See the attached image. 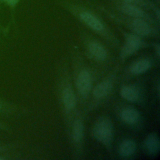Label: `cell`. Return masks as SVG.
Returning <instances> with one entry per match:
<instances>
[{"mask_svg": "<svg viewBox=\"0 0 160 160\" xmlns=\"http://www.w3.org/2000/svg\"><path fill=\"white\" fill-rule=\"evenodd\" d=\"M0 128H3V126L2 125V124L0 123Z\"/></svg>", "mask_w": 160, "mask_h": 160, "instance_id": "cell-19", "label": "cell"}, {"mask_svg": "<svg viewBox=\"0 0 160 160\" xmlns=\"http://www.w3.org/2000/svg\"><path fill=\"white\" fill-rule=\"evenodd\" d=\"M2 150H3V149L2 148H0V152L2 151Z\"/></svg>", "mask_w": 160, "mask_h": 160, "instance_id": "cell-21", "label": "cell"}, {"mask_svg": "<svg viewBox=\"0 0 160 160\" xmlns=\"http://www.w3.org/2000/svg\"><path fill=\"white\" fill-rule=\"evenodd\" d=\"M137 146L136 142L131 139H125L119 145V154L124 158L129 157L134 154L136 151Z\"/></svg>", "mask_w": 160, "mask_h": 160, "instance_id": "cell-7", "label": "cell"}, {"mask_svg": "<svg viewBox=\"0 0 160 160\" xmlns=\"http://www.w3.org/2000/svg\"><path fill=\"white\" fill-rule=\"evenodd\" d=\"M1 108H2V106H1V104H0V110H1Z\"/></svg>", "mask_w": 160, "mask_h": 160, "instance_id": "cell-22", "label": "cell"}, {"mask_svg": "<svg viewBox=\"0 0 160 160\" xmlns=\"http://www.w3.org/2000/svg\"><path fill=\"white\" fill-rule=\"evenodd\" d=\"M159 49H160L159 46H158V47H157V54H158V56H159Z\"/></svg>", "mask_w": 160, "mask_h": 160, "instance_id": "cell-17", "label": "cell"}, {"mask_svg": "<svg viewBox=\"0 0 160 160\" xmlns=\"http://www.w3.org/2000/svg\"><path fill=\"white\" fill-rule=\"evenodd\" d=\"M82 20L86 23L89 27L96 31H101L103 29V26L100 21L92 14L84 12L80 14Z\"/></svg>", "mask_w": 160, "mask_h": 160, "instance_id": "cell-10", "label": "cell"}, {"mask_svg": "<svg viewBox=\"0 0 160 160\" xmlns=\"http://www.w3.org/2000/svg\"><path fill=\"white\" fill-rule=\"evenodd\" d=\"M121 120L128 124H135L139 120V112L132 108H126L123 109L120 114Z\"/></svg>", "mask_w": 160, "mask_h": 160, "instance_id": "cell-4", "label": "cell"}, {"mask_svg": "<svg viewBox=\"0 0 160 160\" xmlns=\"http://www.w3.org/2000/svg\"><path fill=\"white\" fill-rule=\"evenodd\" d=\"M62 101L68 110H72L76 106V97L73 91L69 86H66L62 91Z\"/></svg>", "mask_w": 160, "mask_h": 160, "instance_id": "cell-8", "label": "cell"}, {"mask_svg": "<svg viewBox=\"0 0 160 160\" xmlns=\"http://www.w3.org/2000/svg\"><path fill=\"white\" fill-rule=\"evenodd\" d=\"M77 87L83 96L87 95L91 88V76L87 70L81 71L77 78Z\"/></svg>", "mask_w": 160, "mask_h": 160, "instance_id": "cell-3", "label": "cell"}, {"mask_svg": "<svg viewBox=\"0 0 160 160\" xmlns=\"http://www.w3.org/2000/svg\"><path fill=\"white\" fill-rule=\"evenodd\" d=\"M6 1H7V2L9 4H10L11 6H14V5H15L18 2V1L19 0H6Z\"/></svg>", "mask_w": 160, "mask_h": 160, "instance_id": "cell-16", "label": "cell"}, {"mask_svg": "<svg viewBox=\"0 0 160 160\" xmlns=\"http://www.w3.org/2000/svg\"><path fill=\"white\" fill-rule=\"evenodd\" d=\"M112 88V83L109 80H105L97 84L93 89V95L96 98L101 99L106 96Z\"/></svg>", "mask_w": 160, "mask_h": 160, "instance_id": "cell-5", "label": "cell"}, {"mask_svg": "<svg viewBox=\"0 0 160 160\" xmlns=\"http://www.w3.org/2000/svg\"><path fill=\"white\" fill-rule=\"evenodd\" d=\"M151 67V62L148 59H141L135 62L130 68V71L133 74H139L147 71Z\"/></svg>", "mask_w": 160, "mask_h": 160, "instance_id": "cell-13", "label": "cell"}, {"mask_svg": "<svg viewBox=\"0 0 160 160\" xmlns=\"http://www.w3.org/2000/svg\"><path fill=\"white\" fill-rule=\"evenodd\" d=\"M4 158H3V157H1V156H0V160H2V159H4Z\"/></svg>", "mask_w": 160, "mask_h": 160, "instance_id": "cell-18", "label": "cell"}, {"mask_svg": "<svg viewBox=\"0 0 160 160\" xmlns=\"http://www.w3.org/2000/svg\"><path fill=\"white\" fill-rule=\"evenodd\" d=\"M144 145L146 150L150 154L155 155L159 151V140L155 134H150L146 137L144 141Z\"/></svg>", "mask_w": 160, "mask_h": 160, "instance_id": "cell-6", "label": "cell"}, {"mask_svg": "<svg viewBox=\"0 0 160 160\" xmlns=\"http://www.w3.org/2000/svg\"><path fill=\"white\" fill-rule=\"evenodd\" d=\"M95 138L104 145L109 146L113 136V128L111 121L106 118H101L95 123L93 128Z\"/></svg>", "mask_w": 160, "mask_h": 160, "instance_id": "cell-1", "label": "cell"}, {"mask_svg": "<svg viewBox=\"0 0 160 160\" xmlns=\"http://www.w3.org/2000/svg\"><path fill=\"white\" fill-rule=\"evenodd\" d=\"M83 135V124L81 119H76L72 128V138L76 142H80Z\"/></svg>", "mask_w": 160, "mask_h": 160, "instance_id": "cell-14", "label": "cell"}, {"mask_svg": "<svg viewBox=\"0 0 160 160\" xmlns=\"http://www.w3.org/2000/svg\"><path fill=\"white\" fill-rule=\"evenodd\" d=\"M126 1H128V2H130V1H132L133 0H126Z\"/></svg>", "mask_w": 160, "mask_h": 160, "instance_id": "cell-20", "label": "cell"}, {"mask_svg": "<svg viewBox=\"0 0 160 160\" xmlns=\"http://www.w3.org/2000/svg\"><path fill=\"white\" fill-rule=\"evenodd\" d=\"M90 53L98 60H104L106 58L107 53L105 49L98 42H91L89 44Z\"/></svg>", "mask_w": 160, "mask_h": 160, "instance_id": "cell-11", "label": "cell"}, {"mask_svg": "<svg viewBox=\"0 0 160 160\" xmlns=\"http://www.w3.org/2000/svg\"><path fill=\"white\" fill-rule=\"evenodd\" d=\"M132 26L134 31L139 35L147 36L151 32V29L148 24L139 18L135 19L132 23Z\"/></svg>", "mask_w": 160, "mask_h": 160, "instance_id": "cell-12", "label": "cell"}, {"mask_svg": "<svg viewBox=\"0 0 160 160\" xmlns=\"http://www.w3.org/2000/svg\"><path fill=\"white\" fill-rule=\"evenodd\" d=\"M121 97L129 102H135L139 98V92L138 89L132 86H125L121 89Z\"/></svg>", "mask_w": 160, "mask_h": 160, "instance_id": "cell-9", "label": "cell"}, {"mask_svg": "<svg viewBox=\"0 0 160 160\" xmlns=\"http://www.w3.org/2000/svg\"><path fill=\"white\" fill-rule=\"evenodd\" d=\"M122 11L125 14L135 18H141L143 16V12L141 9L129 4H124L122 6Z\"/></svg>", "mask_w": 160, "mask_h": 160, "instance_id": "cell-15", "label": "cell"}, {"mask_svg": "<svg viewBox=\"0 0 160 160\" xmlns=\"http://www.w3.org/2000/svg\"><path fill=\"white\" fill-rule=\"evenodd\" d=\"M141 45V41L139 37L134 34L128 35L126 41L121 50V56L127 57L137 51Z\"/></svg>", "mask_w": 160, "mask_h": 160, "instance_id": "cell-2", "label": "cell"}]
</instances>
